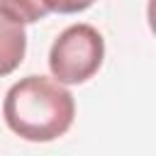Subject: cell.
I'll list each match as a JSON object with an SVG mask.
<instances>
[{
    "label": "cell",
    "instance_id": "3957f363",
    "mask_svg": "<svg viewBox=\"0 0 156 156\" xmlns=\"http://www.w3.org/2000/svg\"><path fill=\"white\" fill-rule=\"evenodd\" d=\"M24 51H27L24 24L12 22L7 15L0 12V78L10 76L24 61Z\"/></svg>",
    "mask_w": 156,
    "mask_h": 156
},
{
    "label": "cell",
    "instance_id": "6da1fadb",
    "mask_svg": "<svg viewBox=\"0 0 156 156\" xmlns=\"http://www.w3.org/2000/svg\"><path fill=\"white\" fill-rule=\"evenodd\" d=\"M2 117L24 141H54L63 136L76 117V100L58 80L46 76H24L5 95Z\"/></svg>",
    "mask_w": 156,
    "mask_h": 156
},
{
    "label": "cell",
    "instance_id": "7a4b0ae2",
    "mask_svg": "<svg viewBox=\"0 0 156 156\" xmlns=\"http://www.w3.org/2000/svg\"><path fill=\"white\" fill-rule=\"evenodd\" d=\"M105 58V39L93 24H71L51 44L49 71L61 85H80L90 80Z\"/></svg>",
    "mask_w": 156,
    "mask_h": 156
},
{
    "label": "cell",
    "instance_id": "5b68a950",
    "mask_svg": "<svg viewBox=\"0 0 156 156\" xmlns=\"http://www.w3.org/2000/svg\"><path fill=\"white\" fill-rule=\"evenodd\" d=\"M95 0H44V5L49 7V12H58V15H73V12H83L93 5Z\"/></svg>",
    "mask_w": 156,
    "mask_h": 156
},
{
    "label": "cell",
    "instance_id": "277c9868",
    "mask_svg": "<svg viewBox=\"0 0 156 156\" xmlns=\"http://www.w3.org/2000/svg\"><path fill=\"white\" fill-rule=\"evenodd\" d=\"M0 12L12 22L34 24L49 15V7L44 5V0H0Z\"/></svg>",
    "mask_w": 156,
    "mask_h": 156
}]
</instances>
